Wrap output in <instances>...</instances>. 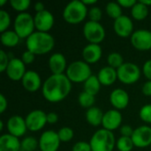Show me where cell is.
<instances>
[{"label": "cell", "instance_id": "obj_1", "mask_svg": "<svg viewBox=\"0 0 151 151\" xmlns=\"http://www.w3.org/2000/svg\"><path fill=\"white\" fill-rule=\"evenodd\" d=\"M72 90V82L64 74H52L42 84V96L50 103L63 101Z\"/></svg>", "mask_w": 151, "mask_h": 151}, {"label": "cell", "instance_id": "obj_2", "mask_svg": "<svg viewBox=\"0 0 151 151\" xmlns=\"http://www.w3.org/2000/svg\"><path fill=\"white\" fill-rule=\"evenodd\" d=\"M27 50L35 55H42L50 52L55 46L54 37L45 32L35 31L26 41Z\"/></svg>", "mask_w": 151, "mask_h": 151}, {"label": "cell", "instance_id": "obj_3", "mask_svg": "<svg viewBox=\"0 0 151 151\" xmlns=\"http://www.w3.org/2000/svg\"><path fill=\"white\" fill-rule=\"evenodd\" d=\"M116 142L112 132L102 128L92 135L89 144L92 151H112L116 146Z\"/></svg>", "mask_w": 151, "mask_h": 151}, {"label": "cell", "instance_id": "obj_4", "mask_svg": "<svg viewBox=\"0 0 151 151\" xmlns=\"http://www.w3.org/2000/svg\"><path fill=\"white\" fill-rule=\"evenodd\" d=\"M88 12V6L82 1L73 0L66 4L63 12L64 19L72 25H76L82 22Z\"/></svg>", "mask_w": 151, "mask_h": 151}, {"label": "cell", "instance_id": "obj_5", "mask_svg": "<svg viewBox=\"0 0 151 151\" xmlns=\"http://www.w3.org/2000/svg\"><path fill=\"white\" fill-rule=\"evenodd\" d=\"M65 75L71 82H85L91 75L92 71L88 63L81 60H77L71 63L65 71Z\"/></svg>", "mask_w": 151, "mask_h": 151}, {"label": "cell", "instance_id": "obj_6", "mask_svg": "<svg viewBox=\"0 0 151 151\" xmlns=\"http://www.w3.org/2000/svg\"><path fill=\"white\" fill-rule=\"evenodd\" d=\"M34 17L28 12L19 13L14 20V31L19 38H27L35 31Z\"/></svg>", "mask_w": 151, "mask_h": 151}, {"label": "cell", "instance_id": "obj_7", "mask_svg": "<svg viewBox=\"0 0 151 151\" xmlns=\"http://www.w3.org/2000/svg\"><path fill=\"white\" fill-rule=\"evenodd\" d=\"M118 80L124 84H134L141 77V69L134 63H124L119 69H117Z\"/></svg>", "mask_w": 151, "mask_h": 151}, {"label": "cell", "instance_id": "obj_8", "mask_svg": "<svg viewBox=\"0 0 151 151\" xmlns=\"http://www.w3.org/2000/svg\"><path fill=\"white\" fill-rule=\"evenodd\" d=\"M83 35L90 43L99 44L105 38V29L99 22L89 20L83 27Z\"/></svg>", "mask_w": 151, "mask_h": 151}, {"label": "cell", "instance_id": "obj_9", "mask_svg": "<svg viewBox=\"0 0 151 151\" xmlns=\"http://www.w3.org/2000/svg\"><path fill=\"white\" fill-rule=\"evenodd\" d=\"M134 48L138 50L146 51L151 49V31L146 29L135 30L130 37Z\"/></svg>", "mask_w": 151, "mask_h": 151}, {"label": "cell", "instance_id": "obj_10", "mask_svg": "<svg viewBox=\"0 0 151 151\" xmlns=\"http://www.w3.org/2000/svg\"><path fill=\"white\" fill-rule=\"evenodd\" d=\"M25 120L27 130L31 132H37L46 125L47 113L41 110H35L27 115Z\"/></svg>", "mask_w": 151, "mask_h": 151}, {"label": "cell", "instance_id": "obj_11", "mask_svg": "<svg viewBox=\"0 0 151 151\" xmlns=\"http://www.w3.org/2000/svg\"><path fill=\"white\" fill-rule=\"evenodd\" d=\"M60 142L58 133L48 130L43 132L39 139V149L41 151H58Z\"/></svg>", "mask_w": 151, "mask_h": 151}, {"label": "cell", "instance_id": "obj_12", "mask_svg": "<svg viewBox=\"0 0 151 151\" xmlns=\"http://www.w3.org/2000/svg\"><path fill=\"white\" fill-rule=\"evenodd\" d=\"M131 138L134 147L146 148L151 146V127L149 126H141L135 128Z\"/></svg>", "mask_w": 151, "mask_h": 151}, {"label": "cell", "instance_id": "obj_13", "mask_svg": "<svg viewBox=\"0 0 151 151\" xmlns=\"http://www.w3.org/2000/svg\"><path fill=\"white\" fill-rule=\"evenodd\" d=\"M114 31L115 33L122 38H127V37H131L133 35L134 31V23L132 19L127 16V15H122L117 19L114 20L113 24Z\"/></svg>", "mask_w": 151, "mask_h": 151}, {"label": "cell", "instance_id": "obj_14", "mask_svg": "<svg viewBox=\"0 0 151 151\" xmlns=\"http://www.w3.org/2000/svg\"><path fill=\"white\" fill-rule=\"evenodd\" d=\"M26 65L23 63L21 58H12L5 71L8 78L13 81H22L26 73Z\"/></svg>", "mask_w": 151, "mask_h": 151}, {"label": "cell", "instance_id": "obj_15", "mask_svg": "<svg viewBox=\"0 0 151 151\" xmlns=\"http://www.w3.org/2000/svg\"><path fill=\"white\" fill-rule=\"evenodd\" d=\"M34 20L36 30L40 32L48 33L54 25V16L47 10L36 12L34 16Z\"/></svg>", "mask_w": 151, "mask_h": 151}, {"label": "cell", "instance_id": "obj_16", "mask_svg": "<svg viewBox=\"0 0 151 151\" xmlns=\"http://www.w3.org/2000/svg\"><path fill=\"white\" fill-rule=\"evenodd\" d=\"M7 129L12 136L17 138L23 136L27 130L25 119L18 115L12 116L7 121Z\"/></svg>", "mask_w": 151, "mask_h": 151}, {"label": "cell", "instance_id": "obj_17", "mask_svg": "<svg viewBox=\"0 0 151 151\" xmlns=\"http://www.w3.org/2000/svg\"><path fill=\"white\" fill-rule=\"evenodd\" d=\"M122 123V115L118 110H109L104 114L102 126L103 128L112 132L118 129Z\"/></svg>", "mask_w": 151, "mask_h": 151}, {"label": "cell", "instance_id": "obj_18", "mask_svg": "<svg viewBox=\"0 0 151 151\" xmlns=\"http://www.w3.org/2000/svg\"><path fill=\"white\" fill-rule=\"evenodd\" d=\"M110 102L115 110H124L129 104V96L126 90L116 88L110 95Z\"/></svg>", "mask_w": 151, "mask_h": 151}, {"label": "cell", "instance_id": "obj_19", "mask_svg": "<svg viewBox=\"0 0 151 151\" xmlns=\"http://www.w3.org/2000/svg\"><path fill=\"white\" fill-rule=\"evenodd\" d=\"M103 55L102 48L99 44L88 43L82 50V58L86 63L95 64L98 62Z\"/></svg>", "mask_w": 151, "mask_h": 151}, {"label": "cell", "instance_id": "obj_20", "mask_svg": "<svg viewBox=\"0 0 151 151\" xmlns=\"http://www.w3.org/2000/svg\"><path fill=\"white\" fill-rule=\"evenodd\" d=\"M21 81L24 88L28 92H35L42 86V80L40 75L33 70L27 71Z\"/></svg>", "mask_w": 151, "mask_h": 151}, {"label": "cell", "instance_id": "obj_21", "mask_svg": "<svg viewBox=\"0 0 151 151\" xmlns=\"http://www.w3.org/2000/svg\"><path fill=\"white\" fill-rule=\"evenodd\" d=\"M66 59L62 53H54L49 58V67L52 74H64L67 69Z\"/></svg>", "mask_w": 151, "mask_h": 151}, {"label": "cell", "instance_id": "obj_22", "mask_svg": "<svg viewBox=\"0 0 151 151\" xmlns=\"http://www.w3.org/2000/svg\"><path fill=\"white\" fill-rule=\"evenodd\" d=\"M21 142L19 138L12 134H3L0 137V151H19Z\"/></svg>", "mask_w": 151, "mask_h": 151}, {"label": "cell", "instance_id": "obj_23", "mask_svg": "<svg viewBox=\"0 0 151 151\" xmlns=\"http://www.w3.org/2000/svg\"><path fill=\"white\" fill-rule=\"evenodd\" d=\"M97 78H98L101 85L111 86L118 80V73H117L116 69H114L109 65L104 66L99 71V73L97 74Z\"/></svg>", "mask_w": 151, "mask_h": 151}, {"label": "cell", "instance_id": "obj_24", "mask_svg": "<svg viewBox=\"0 0 151 151\" xmlns=\"http://www.w3.org/2000/svg\"><path fill=\"white\" fill-rule=\"evenodd\" d=\"M104 114V113L102 111L101 109L93 106L87 110L86 119L89 125H91L93 127H98V126L102 125Z\"/></svg>", "mask_w": 151, "mask_h": 151}, {"label": "cell", "instance_id": "obj_25", "mask_svg": "<svg viewBox=\"0 0 151 151\" xmlns=\"http://www.w3.org/2000/svg\"><path fill=\"white\" fill-rule=\"evenodd\" d=\"M1 42L5 47H14L16 46L19 42V36L16 34L14 30H6L3 33H1Z\"/></svg>", "mask_w": 151, "mask_h": 151}, {"label": "cell", "instance_id": "obj_26", "mask_svg": "<svg viewBox=\"0 0 151 151\" xmlns=\"http://www.w3.org/2000/svg\"><path fill=\"white\" fill-rule=\"evenodd\" d=\"M101 88V83L96 75H91L85 82H84V91L92 95L96 96L98 94Z\"/></svg>", "mask_w": 151, "mask_h": 151}, {"label": "cell", "instance_id": "obj_27", "mask_svg": "<svg viewBox=\"0 0 151 151\" xmlns=\"http://www.w3.org/2000/svg\"><path fill=\"white\" fill-rule=\"evenodd\" d=\"M131 14L134 19L142 20L146 19L149 15V7L140 1H137V3L131 9Z\"/></svg>", "mask_w": 151, "mask_h": 151}, {"label": "cell", "instance_id": "obj_28", "mask_svg": "<svg viewBox=\"0 0 151 151\" xmlns=\"http://www.w3.org/2000/svg\"><path fill=\"white\" fill-rule=\"evenodd\" d=\"M106 13L109 17L117 19L120 16H122V7L119 5L118 2H109L105 7Z\"/></svg>", "mask_w": 151, "mask_h": 151}, {"label": "cell", "instance_id": "obj_29", "mask_svg": "<svg viewBox=\"0 0 151 151\" xmlns=\"http://www.w3.org/2000/svg\"><path fill=\"white\" fill-rule=\"evenodd\" d=\"M78 101H79L80 105L82 108L89 109V108H91V107L94 106L95 102H96V99H95V96H92V95H90V94L83 91V92H81L79 95Z\"/></svg>", "mask_w": 151, "mask_h": 151}, {"label": "cell", "instance_id": "obj_30", "mask_svg": "<svg viewBox=\"0 0 151 151\" xmlns=\"http://www.w3.org/2000/svg\"><path fill=\"white\" fill-rule=\"evenodd\" d=\"M37 148H39V141L35 137L27 136L21 141V150L36 151Z\"/></svg>", "mask_w": 151, "mask_h": 151}, {"label": "cell", "instance_id": "obj_31", "mask_svg": "<svg viewBox=\"0 0 151 151\" xmlns=\"http://www.w3.org/2000/svg\"><path fill=\"white\" fill-rule=\"evenodd\" d=\"M116 147L119 151H131L134 149V144L131 137L121 136L120 138L118 139L116 142Z\"/></svg>", "mask_w": 151, "mask_h": 151}, {"label": "cell", "instance_id": "obj_32", "mask_svg": "<svg viewBox=\"0 0 151 151\" xmlns=\"http://www.w3.org/2000/svg\"><path fill=\"white\" fill-rule=\"evenodd\" d=\"M107 61L109 64V66L114 68V69H119L123 64H124V58L121 54L118 52H111L108 55Z\"/></svg>", "mask_w": 151, "mask_h": 151}, {"label": "cell", "instance_id": "obj_33", "mask_svg": "<svg viewBox=\"0 0 151 151\" xmlns=\"http://www.w3.org/2000/svg\"><path fill=\"white\" fill-rule=\"evenodd\" d=\"M30 0H11L10 4L11 6L16 10L17 12H26L25 11L30 6Z\"/></svg>", "mask_w": 151, "mask_h": 151}, {"label": "cell", "instance_id": "obj_34", "mask_svg": "<svg viewBox=\"0 0 151 151\" xmlns=\"http://www.w3.org/2000/svg\"><path fill=\"white\" fill-rule=\"evenodd\" d=\"M58 134L60 142H68L73 138V131L68 127H64L60 128L58 132Z\"/></svg>", "mask_w": 151, "mask_h": 151}, {"label": "cell", "instance_id": "obj_35", "mask_svg": "<svg viewBox=\"0 0 151 151\" xmlns=\"http://www.w3.org/2000/svg\"><path fill=\"white\" fill-rule=\"evenodd\" d=\"M10 24H11L10 14L4 10H1L0 11V32L3 33L8 30L7 28L9 27Z\"/></svg>", "mask_w": 151, "mask_h": 151}, {"label": "cell", "instance_id": "obj_36", "mask_svg": "<svg viewBox=\"0 0 151 151\" xmlns=\"http://www.w3.org/2000/svg\"><path fill=\"white\" fill-rule=\"evenodd\" d=\"M139 115L142 120L148 124H151V104L142 106L140 110Z\"/></svg>", "mask_w": 151, "mask_h": 151}, {"label": "cell", "instance_id": "obj_37", "mask_svg": "<svg viewBox=\"0 0 151 151\" xmlns=\"http://www.w3.org/2000/svg\"><path fill=\"white\" fill-rule=\"evenodd\" d=\"M88 16L89 18V19L91 21H95V22H99L102 19L103 16V12L101 11V9L97 6H93L88 10Z\"/></svg>", "mask_w": 151, "mask_h": 151}, {"label": "cell", "instance_id": "obj_38", "mask_svg": "<svg viewBox=\"0 0 151 151\" xmlns=\"http://www.w3.org/2000/svg\"><path fill=\"white\" fill-rule=\"evenodd\" d=\"M10 63V60L8 58L7 53L4 52V50H0V72H5L7 69V66Z\"/></svg>", "mask_w": 151, "mask_h": 151}, {"label": "cell", "instance_id": "obj_39", "mask_svg": "<svg viewBox=\"0 0 151 151\" xmlns=\"http://www.w3.org/2000/svg\"><path fill=\"white\" fill-rule=\"evenodd\" d=\"M35 56L36 55L34 54L32 51L27 50L26 51L23 52V54L21 56V60L23 61V63L25 65H30L35 60Z\"/></svg>", "mask_w": 151, "mask_h": 151}, {"label": "cell", "instance_id": "obj_40", "mask_svg": "<svg viewBox=\"0 0 151 151\" xmlns=\"http://www.w3.org/2000/svg\"><path fill=\"white\" fill-rule=\"evenodd\" d=\"M72 151H92L91 146L89 142H76L73 146Z\"/></svg>", "mask_w": 151, "mask_h": 151}, {"label": "cell", "instance_id": "obj_41", "mask_svg": "<svg viewBox=\"0 0 151 151\" xmlns=\"http://www.w3.org/2000/svg\"><path fill=\"white\" fill-rule=\"evenodd\" d=\"M134 131V130L132 128V127L128 126V125H125V126L121 127V128H120L121 136H124V137H132Z\"/></svg>", "mask_w": 151, "mask_h": 151}, {"label": "cell", "instance_id": "obj_42", "mask_svg": "<svg viewBox=\"0 0 151 151\" xmlns=\"http://www.w3.org/2000/svg\"><path fill=\"white\" fill-rule=\"evenodd\" d=\"M142 72L144 76L148 79V81H151V59L147 60L142 67Z\"/></svg>", "mask_w": 151, "mask_h": 151}, {"label": "cell", "instance_id": "obj_43", "mask_svg": "<svg viewBox=\"0 0 151 151\" xmlns=\"http://www.w3.org/2000/svg\"><path fill=\"white\" fill-rule=\"evenodd\" d=\"M118 3L119 4V5L121 7H125V8H131L137 3L136 0H119Z\"/></svg>", "mask_w": 151, "mask_h": 151}, {"label": "cell", "instance_id": "obj_44", "mask_svg": "<svg viewBox=\"0 0 151 151\" xmlns=\"http://www.w3.org/2000/svg\"><path fill=\"white\" fill-rule=\"evenodd\" d=\"M142 93L147 96H151V81H146L142 86Z\"/></svg>", "mask_w": 151, "mask_h": 151}, {"label": "cell", "instance_id": "obj_45", "mask_svg": "<svg viewBox=\"0 0 151 151\" xmlns=\"http://www.w3.org/2000/svg\"><path fill=\"white\" fill-rule=\"evenodd\" d=\"M58 120V116L55 112L47 113V123L49 124H55Z\"/></svg>", "mask_w": 151, "mask_h": 151}, {"label": "cell", "instance_id": "obj_46", "mask_svg": "<svg viewBox=\"0 0 151 151\" xmlns=\"http://www.w3.org/2000/svg\"><path fill=\"white\" fill-rule=\"evenodd\" d=\"M7 105H8L7 99L3 94H1L0 95V112L1 113L4 112V111L7 109Z\"/></svg>", "mask_w": 151, "mask_h": 151}, {"label": "cell", "instance_id": "obj_47", "mask_svg": "<svg viewBox=\"0 0 151 151\" xmlns=\"http://www.w3.org/2000/svg\"><path fill=\"white\" fill-rule=\"evenodd\" d=\"M34 9L36 12H40L45 10L44 8V4L42 2H36L34 5Z\"/></svg>", "mask_w": 151, "mask_h": 151}, {"label": "cell", "instance_id": "obj_48", "mask_svg": "<svg viewBox=\"0 0 151 151\" xmlns=\"http://www.w3.org/2000/svg\"><path fill=\"white\" fill-rule=\"evenodd\" d=\"M83 4L88 6V5H91V4H96L97 1L96 0H82Z\"/></svg>", "mask_w": 151, "mask_h": 151}, {"label": "cell", "instance_id": "obj_49", "mask_svg": "<svg viewBox=\"0 0 151 151\" xmlns=\"http://www.w3.org/2000/svg\"><path fill=\"white\" fill-rule=\"evenodd\" d=\"M141 3H142L143 4H145L146 6H150L151 5V0H140Z\"/></svg>", "mask_w": 151, "mask_h": 151}, {"label": "cell", "instance_id": "obj_50", "mask_svg": "<svg viewBox=\"0 0 151 151\" xmlns=\"http://www.w3.org/2000/svg\"><path fill=\"white\" fill-rule=\"evenodd\" d=\"M3 128H4V122L3 120H0V131H3Z\"/></svg>", "mask_w": 151, "mask_h": 151}, {"label": "cell", "instance_id": "obj_51", "mask_svg": "<svg viewBox=\"0 0 151 151\" xmlns=\"http://www.w3.org/2000/svg\"><path fill=\"white\" fill-rule=\"evenodd\" d=\"M5 3H6L5 0H0V5H1V6H3Z\"/></svg>", "mask_w": 151, "mask_h": 151}, {"label": "cell", "instance_id": "obj_52", "mask_svg": "<svg viewBox=\"0 0 151 151\" xmlns=\"http://www.w3.org/2000/svg\"><path fill=\"white\" fill-rule=\"evenodd\" d=\"M36 151H41V150H36Z\"/></svg>", "mask_w": 151, "mask_h": 151}, {"label": "cell", "instance_id": "obj_53", "mask_svg": "<svg viewBox=\"0 0 151 151\" xmlns=\"http://www.w3.org/2000/svg\"><path fill=\"white\" fill-rule=\"evenodd\" d=\"M150 149H151V146H150Z\"/></svg>", "mask_w": 151, "mask_h": 151}]
</instances>
